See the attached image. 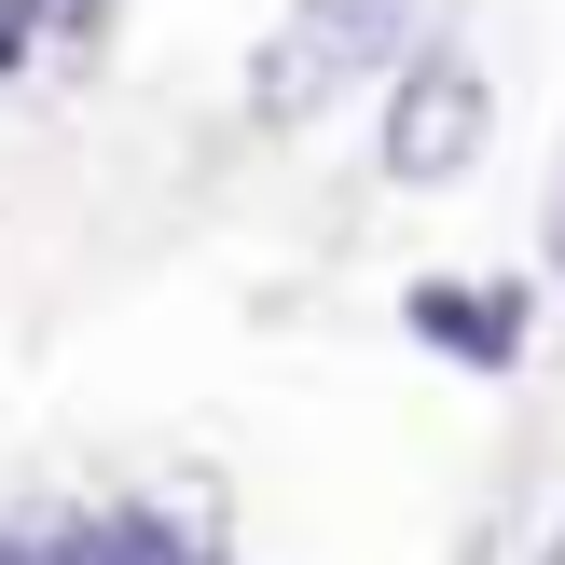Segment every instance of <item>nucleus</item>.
Instances as JSON below:
<instances>
[{
  "mask_svg": "<svg viewBox=\"0 0 565 565\" xmlns=\"http://www.w3.org/2000/svg\"><path fill=\"white\" fill-rule=\"evenodd\" d=\"M386 28H401V0H290V28L248 55V125H318L386 55Z\"/></svg>",
  "mask_w": 565,
  "mask_h": 565,
  "instance_id": "1",
  "label": "nucleus"
},
{
  "mask_svg": "<svg viewBox=\"0 0 565 565\" xmlns=\"http://www.w3.org/2000/svg\"><path fill=\"white\" fill-rule=\"evenodd\" d=\"M483 125H497L483 70H469V55H414V70H401V97H386V180H414V193L469 180Z\"/></svg>",
  "mask_w": 565,
  "mask_h": 565,
  "instance_id": "2",
  "label": "nucleus"
},
{
  "mask_svg": "<svg viewBox=\"0 0 565 565\" xmlns=\"http://www.w3.org/2000/svg\"><path fill=\"white\" fill-rule=\"evenodd\" d=\"M401 318H414V345L469 359V373H511V359H524V290H511V276H414Z\"/></svg>",
  "mask_w": 565,
  "mask_h": 565,
  "instance_id": "3",
  "label": "nucleus"
},
{
  "mask_svg": "<svg viewBox=\"0 0 565 565\" xmlns=\"http://www.w3.org/2000/svg\"><path fill=\"white\" fill-rule=\"evenodd\" d=\"M97 565H207V539L166 511H97Z\"/></svg>",
  "mask_w": 565,
  "mask_h": 565,
  "instance_id": "4",
  "label": "nucleus"
},
{
  "mask_svg": "<svg viewBox=\"0 0 565 565\" xmlns=\"http://www.w3.org/2000/svg\"><path fill=\"white\" fill-rule=\"evenodd\" d=\"M0 565H97V524L83 511H14L0 524Z\"/></svg>",
  "mask_w": 565,
  "mask_h": 565,
  "instance_id": "5",
  "label": "nucleus"
},
{
  "mask_svg": "<svg viewBox=\"0 0 565 565\" xmlns=\"http://www.w3.org/2000/svg\"><path fill=\"white\" fill-rule=\"evenodd\" d=\"M42 14H55V0H0V70L28 55V28H42Z\"/></svg>",
  "mask_w": 565,
  "mask_h": 565,
  "instance_id": "6",
  "label": "nucleus"
},
{
  "mask_svg": "<svg viewBox=\"0 0 565 565\" xmlns=\"http://www.w3.org/2000/svg\"><path fill=\"white\" fill-rule=\"evenodd\" d=\"M552 276H565V180H552Z\"/></svg>",
  "mask_w": 565,
  "mask_h": 565,
  "instance_id": "7",
  "label": "nucleus"
}]
</instances>
